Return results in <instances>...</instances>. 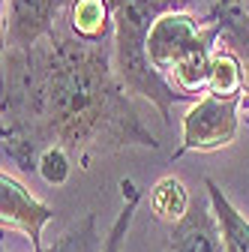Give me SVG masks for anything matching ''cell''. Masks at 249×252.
I'll return each mask as SVG.
<instances>
[{
	"label": "cell",
	"mask_w": 249,
	"mask_h": 252,
	"mask_svg": "<svg viewBox=\"0 0 249 252\" xmlns=\"http://www.w3.org/2000/svg\"><path fill=\"white\" fill-rule=\"evenodd\" d=\"M69 0H6L3 48H33L57 30Z\"/></svg>",
	"instance_id": "cell-4"
},
{
	"label": "cell",
	"mask_w": 249,
	"mask_h": 252,
	"mask_svg": "<svg viewBox=\"0 0 249 252\" xmlns=\"http://www.w3.org/2000/svg\"><path fill=\"white\" fill-rule=\"evenodd\" d=\"M192 198H189V189L186 183L174 174L159 177L156 183L150 186V213L159 219V222H180V219L189 213Z\"/></svg>",
	"instance_id": "cell-11"
},
{
	"label": "cell",
	"mask_w": 249,
	"mask_h": 252,
	"mask_svg": "<svg viewBox=\"0 0 249 252\" xmlns=\"http://www.w3.org/2000/svg\"><path fill=\"white\" fill-rule=\"evenodd\" d=\"M54 219V207L42 204L30 189L15 180L12 174H0V225L6 228H18L30 237L33 252H45L42 246V228Z\"/></svg>",
	"instance_id": "cell-5"
},
{
	"label": "cell",
	"mask_w": 249,
	"mask_h": 252,
	"mask_svg": "<svg viewBox=\"0 0 249 252\" xmlns=\"http://www.w3.org/2000/svg\"><path fill=\"white\" fill-rule=\"evenodd\" d=\"M207 189V201L216 213V222H219V234H222V246L225 252H249V219L225 198V192L219 189L216 180H204Z\"/></svg>",
	"instance_id": "cell-9"
},
{
	"label": "cell",
	"mask_w": 249,
	"mask_h": 252,
	"mask_svg": "<svg viewBox=\"0 0 249 252\" xmlns=\"http://www.w3.org/2000/svg\"><path fill=\"white\" fill-rule=\"evenodd\" d=\"M102 243L105 240L96 231V216L87 213V216L78 219V222H72L51 246H45V252H102Z\"/></svg>",
	"instance_id": "cell-12"
},
{
	"label": "cell",
	"mask_w": 249,
	"mask_h": 252,
	"mask_svg": "<svg viewBox=\"0 0 249 252\" xmlns=\"http://www.w3.org/2000/svg\"><path fill=\"white\" fill-rule=\"evenodd\" d=\"M126 93L108 42L54 30L33 48H3V156L36 171L54 144L84 165L123 147H159Z\"/></svg>",
	"instance_id": "cell-1"
},
{
	"label": "cell",
	"mask_w": 249,
	"mask_h": 252,
	"mask_svg": "<svg viewBox=\"0 0 249 252\" xmlns=\"http://www.w3.org/2000/svg\"><path fill=\"white\" fill-rule=\"evenodd\" d=\"M222 9V24H225V36L237 45L243 66H246V90H243V111H249V15L234 6V3H219Z\"/></svg>",
	"instance_id": "cell-14"
},
{
	"label": "cell",
	"mask_w": 249,
	"mask_h": 252,
	"mask_svg": "<svg viewBox=\"0 0 249 252\" xmlns=\"http://www.w3.org/2000/svg\"><path fill=\"white\" fill-rule=\"evenodd\" d=\"M210 15L201 21L192 12H186V9H171V12H165L156 24H153L150 39H147V60H150V66L156 69L165 81H168V72L174 66L177 54L204 30V24L210 21Z\"/></svg>",
	"instance_id": "cell-6"
},
{
	"label": "cell",
	"mask_w": 249,
	"mask_h": 252,
	"mask_svg": "<svg viewBox=\"0 0 249 252\" xmlns=\"http://www.w3.org/2000/svg\"><path fill=\"white\" fill-rule=\"evenodd\" d=\"M225 33V24H222V9L216 6L210 21L204 24L201 33L186 45L177 60H174V66L168 72V84L174 90H180L183 96H189L192 102L201 99L204 93H207V81H210V66H213V54H216V39H219Z\"/></svg>",
	"instance_id": "cell-3"
},
{
	"label": "cell",
	"mask_w": 249,
	"mask_h": 252,
	"mask_svg": "<svg viewBox=\"0 0 249 252\" xmlns=\"http://www.w3.org/2000/svg\"><path fill=\"white\" fill-rule=\"evenodd\" d=\"M246 90V66L237 48H216L213 54V66H210V81H207V93L222 99H243Z\"/></svg>",
	"instance_id": "cell-10"
},
{
	"label": "cell",
	"mask_w": 249,
	"mask_h": 252,
	"mask_svg": "<svg viewBox=\"0 0 249 252\" xmlns=\"http://www.w3.org/2000/svg\"><path fill=\"white\" fill-rule=\"evenodd\" d=\"M240 108H243L240 96L222 99L213 93H204L201 99H195L189 111L183 114V138L180 147L174 150V159H180L183 153H210L228 147L240 129Z\"/></svg>",
	"instance_id": "cell-2"
},
{
	"label": "cell",
	"mask_w": 249,
	"mask_h": 252,
	"mask_svg": "<svg viewBox=\"0 0 249 252\" xmlns=\"http://www.w3.org/2000/svg\"><path fill=\"white\" fill-rule=\"evenodd\" d=\"M66 33L81 42L105 45L114 36V6L111 0H69L66 6Z\"/></svg>",
	"instance_id": "cell-8"
},
{
	"label": "cell",
	"mask_w": 249,
	"mask_h": 252,
	"mask_svg": "<svg viewBox=\"0 0 249 252\" xmlns=\"http://www.w3.org/2000/svg\"><path fill=\"white\" fill-rule=\"evenodd\" d=\"M36 174L48 183V186H60V183H66L69 174H72V156L69 150L63 147H45L39 153V162H36Z\"/></svg>",
	"instance_id": "cell-15"
},
{
	"label": "cell",
	"mask_w": 249,
	"mask_h": 252,
	"mask_svg": "<svg viewBox=\"0 0 249 252\" xmlns=\"http://www.w3.org/2000/svg\"><path fill=\"white\" fill-rule=\"evenodd\" d=\"M120 195H123V207L117 213V219L111 222V231L102 243V252H120L123 243H126V234H129V225H132V219H135V210L141 204V192H138V186L132 180L123 177L120 180Z\"/></svg>",
	"instance_id": "cell-13"
},
{
	"label": "cell",
	"mask_w": 249,
	"mask_h": 252,
	"mask_svg": "<svg viewBox=\"0 0 249 252\" xmlns=\"http://www.w3.org/2000/svg\"><path fill=\"white\" fill-rule=\"evenodd\" d=\"M165 252H225L213 207H207L204 201H192L189 213L171 225Z\"/></svg>",
	"instance_id": "cell-7"
}]
</instances>
